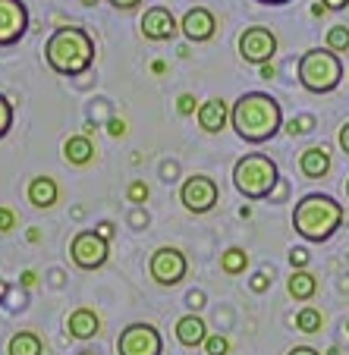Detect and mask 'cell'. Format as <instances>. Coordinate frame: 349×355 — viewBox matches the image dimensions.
I'll return each instance as SVG.
<instances>
[{"label": "cell", "instance_id": "cell-1", "mask_svg": "<svg viewBox=\"0 0 349 355\" xmlns=\"http://www.w3.org/2000/svg\"><path fill=\"white\" fill-rule=\"evenodd\" d=\"M230 126L236 129L242 141L248 145H262L271 141L283 129V110L274 94L268 92H246L236 98L230 107Z\"/></svg>", "mask_w": 349, "mask_h": 355}, {"label": "cell", "instance_id": "cell-2", "mask_svg": "<svg viewBox=\"0 0 349 355\" xmlns=\"http://www.w3.org/2000/svg\"><path fill=\"white\" fill-rule=\"evenodd\" d=\"M44 60L57 76H76L88 73L94 63V38L82 26H60L44 41Z\"/></svg>", "mask_w": 349, "mask_h": 355}, {"label": "cell", "instance_id": "cell-3", "mask_svg": "<svg viewBox=\"0 0 349 355\" xmlns=\"http://www.w3.org/2000/svg\"><path fill=\"white\" fill-rule=\"evenodd\" d=\"M346 220V211L334 195L309 192L296 201L293 211V230L309 242H327Z\"/></svg>", "mask_w": 349, "mask_h": 355}, {"label": "cell", "instance_id": "cell-4", "mask_svg": "<svg viewBox=\"0 0 349 355\" xmlns=\"http://www.w3.org/2000/svg\"><path fill=\"white\" fill-rule=\"evenodd\" d=\"M299 82H303L305 92L312 94H330L337 92V85L343 82V63L340 54H334L330 47H312L299 57Z\"/></svg>", "mask_w": 349, "mask_h": 355}, {"label": "cell", "instance_id": "cell-5", "mask_svg": "<svg viewBox=\"0 0 349 355\" xmlns=\"http://www.w3.org/2000/svg\"><path fill=\"white\" fill-rule=\"evenodd\" d=\"M280 182V170L268 155H242L233 164V186L239 195H246L248 201H262L274 192V186Z\"/></svg>", "mask_w": 349, "mask_h": 355}, {"label": "cell", "instance_id": "cell-6", "mask_svg": "<svg viewBox=\"0 0 349 355\" xmlns=\"http://www.w3.org/2000/svg\"><path fill=\"white\" fill-rule=\"evenodd\" d=\"M69 258L79 270H98L110 258V239H104L98 230H79L69 242Z\"/></svg>", "mask_w": 349, "mask_h": 355}, {"label": "cell", "instance_id": "cell-7", "mask_svg": "<svg viewBox=\"0 0 349 355\" xmlns=\"http://www.w3.org/2000/svg\"><path fill=\"white\" fill-rule=\"evenodd\" d=\"M117 352L120 355H161L164 340L155 324L135 321L120 330V336H117Z\"/></svg>", "mask_w": 349, "mask_h": 355}, {"label": "cell", "instance_id": "cell-8", "mask_svg": "<svg viewBox=\"0 0 349 355\" xmlns=\"http://www.w3.org/2000/svg\"><path fill=\"white\" fill-rule=\"evenodd\" d=\"M217 198H221V189H217V182L211 180V176H205V173L186 176L182 186H180L182 208L192 211V214H208V211H214Z\"/></svg>", "mask_w": 349, "mask_h": 355}, {"label": "cell", "instance_id": "cell-9", "mask_svg": "<svg viewBox=\"0 0 349 355\" xmlns=\"http://www.w3.org/2000/svg\"><path fill=\"white\" fill-rule=\"evenodd\" d=\"M186 270H189V261L176 245H161L155 255L148 258V274H151V280L158 286H176V283H182Z\"/></svg>", "mask_w": 349, "mask_h": 355}, {"label": "cell", "instance_id": "cell-10", "mask_svg": "<svg viewBox=\"0 0 349 355\" xmlns=\"http://www.w3.org/2000/svg\"><path fill=\"white\" fill-rule=\"evenodd\" d=\"M277 54V35L264 26H252L239 35V57L252 67H262V63H271Z\"/></svg>", "mask_w": 349, "mask_h": 355}, {"label": "cell", "instance_id": "cell-11", "mask_svg": "<svg viewBox=\"0 0 349 355\" xmlns=\"http://www.w3.org/2000/svg\"><path fill=\"white\" fill-rule=\"evenodd\" d=\"M28 32V7L22 0H0V47H13Z\"/></svg>", "mask_w": 349, "mask_h": 355}, {"label": "cell", "instance_id": "cell-12", "mask_svg": "<svg viewBox=\"0 0 349 355\" xmlns=\"http://www.w3.org/2000/svg\"><path fill=\"white\" fill-rule=\"evenodd\" d=\"M142 35L148 41H170L180 35V22L167 7H148L142 16Z\"/></svg>", "mask_w": 349, "mask_h": 355}, {"label": "cell", "instance_id": "cell-13", "mask_svg": "<svg viewBox=\"0 0 349 355\" xmlns=\"http://www.w3.org/2000/svg\"><path fill=\"white\" fill-rule=\"evenodd\" d=\"M180 32L186 35L189 41H195V44H205V41L214 38L217 19H214V13H211L208 7H192V10H189V13L180 19Z\"/></svg>", "mask_w": 349, "mask_h": 355}, {"label": "cell", "instance_id": "cell-14", "mask_svg": "<svg viewBox=\"0 0 349 355\" xmlns=\"http://www.w3.org/2000/svg\"><path fill=\"white\" fill-rule=\"evenodd\" d=\"M227 123H230V107H227V101L223 98H211L198 107V126H202L205 132L217 135Z\"/></svg>", "mask_w": 349, "mask_h": 355}, {"label": "cell", "instance_id": "cell-15", "mask_svg": "<svg viewBox=\"0 0 349 355\" xmlns=\"http://www.w3.org/2000/svg\"><path fill=\"white\" fill-rule=\"evenodd\" d=\"M299 170L309 180H324L330 173V151L324 145H312L299 155Z\"/></svg>", "mask_w": 349, "mask_h": 355}, {"label": "cell", "instance_id": "cell-16", "mask_svg": "<svg viewBox=\"0 0 349 355\" xmlns=\"http://www.w3.org/2000/svg\"><path fill=\"white\" fill-rule=\"evenodd\" d=\"M176 340L186 349L202 346V343L208 340V327H205V321L198 318V311H189V315H182L180 321H176Z\"/></svg>", "mask_w": 349, "mask_h": 355}, {"label": "cell", "instance_id": "cell-17", "mask_svg": "<svg viewBox=\"0 0 349 355\" xmlns=\"http://www.w3.org/2000/svg\"><path fill=\"white\" fill-rule=\"evenodd\" d=\"M28 201H32L38 211H47V208H54L57 198H60V186H57L51 176H35L32 182H28Z\"/></svg>", "mask_w": 349, "mask_h": 355}, {"label": "cell", "instance_id": "cell-18", "mask_svg": "<svg viewBox=\"0 0 349 355\" xmlns=\"http://www.w3.org/2000/svg\"><path fill=\"white\" fill-rule=\"evenodd\" d=\"M67 330L76 340H92V336L101 334V318L94 315L92 309H76L67 321Z\"/></svg>", "mask_w": 349, "mask_h": 355}, {"label": "cell", "instance_id": "cell-19", "mask_svg": "<svg viewBox=\"0 0 349 355\" xmlns=\"http://www.w3.org/2000/svg\"><path fill=\"white\" fill-rule=\"evenodd\" d=\"M63 157H67V164H73V167H88V164L94 161V141L88 139V135H69V139L63 141Z\"/></svg>", "mask_w": 349, "mask_h": 355}, {"label": "cell", "instance_id": "cell-20", "mask_svg": "<svg viewBox=\"0 0 349 355\" xmlns=\"http://www.w3.org/2000/svg\"><path fill=\"white\" fill-rule=\"evenodd\" d=\"M287 293L293 295L296 302H309L312 295L318 293V277L312 274V270H305V268H296L293 274H289V280H287Z\"/></svg>", "mask_w": 349, "mask_h": 355}, {"label": "cell", "instance_id": "cell-21", "mask_svg": "<svg viewBox=\"0 0 349 355\" xmlns=\"http://www.w3.org/2000/svg\"><path fill=\"white\" fill-rule=\"evenodd\" d=\"M10 355H44V343L35 330H19V334L10 336V346H7Z\"/></svg>", "mask_w": 349, "mask_h": 355}, {"label": "cell", "instance_id": "cell-22", "mask_svg": "<svg viewBox=\"0 0 349 355\" xmlns=\"http://www.w3.org/2000/svg\"><path fill=\"white\" fill-rule=\"evenodd\" d=\"M248 268V255L242 252V248H227L221 255V270L223 274H230V277H236V274H242V270Z\"/></svg>", "mask_w": 349, "mask_h": 355}, {"label": "cell", "instance_id": "cell-23", "mask_svg": "<svg viewBox=\"0 0 349 355\" xmlns=\"http://www.w3.org/2000/svg\"><path fill=\"white\" fill-rule=\"evenodd\" d=\"M321 324H324L321 311L312 309V305H305V309L296 315V327L303 330V334H318V330H321Z\"/></svg>", "mask_w": 349, "mask_h": 355}, {"label": "cell", "instance_id": "cell-24", "mask_svg": "<svg viewBox=\"0 0 349 355\" xmlns=\"http://www.w3.org/2000/svg\"><path fill=\"white\" fill-rule=\"evenodd\" d=\"M324 47H330L334 54H346V51H349V26L327 28V44H324Z\"/></svg>", "mask_w": 349, "mask_h": 355}, {"label": "cell", "instance_id": "cell-25", "mask_svg": "<svg viewBox=\"0 0 349 355\" xmlns=\"http://www.w3.org/2000/svg\"><path fill=\"white\" fill-rule=\"evenodd\" d=\"M13 129V104H10V98H3L0 94V139Z\"/></svg>", "mask_w": 349, "mask_h": 355}, {"label": "cell", "instance_id": "cell-26", "mask_svg": "<svg viewBox=\"0 0 349 355\" xmlns=\"http://www.w3.org/2000/svg\"><path fill=\"white\" fill-rule=\"evenodd\" d=\"M205 349H208V355H227L230 343H227V336H208V340H205Z\"/></svg>", "mask_w": 349, "mask_h": 355}, {"label": "cell", "instance_id": "cell-27", "mask_svg": "<svg viewBox=\"0 0 349 355\" xmlns=\"http://www.w3.org/2000/svg\"><path fill=\"white\" fill-rule=\"evenodd\" d=\"M126 195H129V201H133V205H145V201H148V186L142 180H135L133 186H129Z\"/></svg>", "mask_w": 349, "mask_h": 355}, {"label": "cell", "instance_id": "cell-28", "mask_svg": "<svg viewBox=\"0 0 349 355\" xmlns=\"http://www.w3.org/2000/svg\"><path fill=\"white\" fill-rule=\"evenodd\" d=\"M16 230V211L13 208H0V233Z\"/></svg>", "mask_w": 349, "mask_h": 355}, {"label": "cell", "instance_id": "cell-29", "mask_svg": "<svg viewBox=\"0 0 349 355\" xmlns=\"http://www.w3.org/2000/svg\"><path fill=\"white\" fill-rule=\"evenodd\" d=\"M287 132L289 135H305V132H312V116H303V120H293L287 126Z\"/></svg>", "mask_w": 349, "mask_h": 355}, {"label": "cell", "instance_id": "cell-30", "mask_svg": "<svg viewBox=\"0 0 349 355\" xmlns=\"http://www.w3.org/2000/svg\"><path fill=\"white\" fill-rule=\"evenodd\" d=\"M195 94H180V101H176V110H180L182 116H189V114H195Z\"/></svg>", "mask_w": 349, "mask_h": 355}, {"label": "cell", "instance_id": "cell-31", "mask_svg": "<svg viewBox=\"0 0 349 355\" xmlns=\"http://www.w3.org/2000/svg\"><path fill=\"white\" fill-rule=\"evenodd\" d=\"M289 264H293V270L305 268V264H309V252H305V248H293V252H289Z\"/></svg>", "mask_w": 349, "mask_h": 355}, {"label": "cell", "instance_id": "cell-32", "mask_svg": "<svg viewBox=\"0 0 349 355\" xmlns=\"http://www.w3.org/2000/svg\"><path fill=\"white\" fill-rule=\"evenodd\" d=\"M337 145L343 148V155H349V120L340 126V135H337Z\"/></svg>", "mask_w": 349, "mask_h": 355}, {"label": "cell", "instance_id": "cell-33", "mask_svg": "<svg viewBox=\"0 0 349 355\" xmlns=\"http://www.w3.org/2000/svg\"><path fill=\"white\" fill-rule=\"evenodd\" d=\"M189 309H192V311H198V309H205V295L202 293H189Z\"/></svg>", "mask_w": 349, "mask_h": 355}, {"label": "cell", "instance_id": "cell-34", "mask_svg": "<svg viewBox=\"0 0 349 355\" xmlns=\"http://www.w3.org/2000/svg\"><path fill=\"white\" fill-rule=\"evenodd\" d=\"M108 3H114L117 10H135L142 0H108Z\"/></svg>", "mask_w": 349, "mask_h": 355}, {"label": "cell", "instance_id": "cell-35", "mask_svg": "<svg viewBox=\"0 0 349 355\" xmlns=\"http://www.w3.org/2000/svg\"><path fill=\"white\" fill-rule=\"evenodd\" d=\"M252 289H255V293H264V289H268V277L255 274V277H252Z\"/></svg>", "mask_w": 349, "mask_h": 355}, {"label": "cell", "instance_id": "cell-36", "mask_svg": "<svg viewBox=\"0 0 349 355\" xmlns=\"http://www.w3.org/2000/svg\"><path fill=\"white\" fill-rule=\"evenodd\" d=\"M110 135H117V139H120V135H126V123H123V120H110Z\"/></svg>", "mask_w": 349, "mask_h": 355}, {"label": "cell", "instance_id": "cell-37", "mask_svg": "<svg viewBox=\"0 0 349 355\" xmlns=\"http://www.w3.org/2000/svg\"><path fill=\"white\" fill-rule=\"evenodd\" d=\"M287 355H321L318 349H312V346H296V349H289Z\"/></svg>", "mask_w": 349, "mask_h": 355}, {"label": "cell", "instance_id": "cell-38", "mask_svg": "<svg viewBox=\"0 0 349 355\" xmlns=\"http://www.w3.org/2000/svg\"><path fill=\"white\" fill-rule=\"evenodd\" d=\"M321 3H324L327 10H346V7H349V0H321Z\"/></svg>", "mask_w": 349, "mask_h": 355}, {"label": "cell", "instance_id": "cell-39", "mask_svg": "<svg viewBox=\"0 0 349 355\" xmlns=\"http://www.w3.org/2000/svg\"><path fill=\"white\" fill-rule=\"evenodd\" d=\"M98 233H101V236H104V239H110V236H114V223H110V220L98 223Z\"/></svg>", "mask_w": 349, "mask_h": 355}, {"label": "cell", "instance_id": "cell-40", "mask_svg": "<svg viewBox=\"0 0 349 355\" xmlns=\"http://www.w3.org/2000/svg\"><path fill=\"white\" fill-rule=\"evenodd\" d=\"M274 63H262V79H274Z\"/></svg>", "mask_w": 349, "mask_h": 355}, {"label": "cell", "instance_id": "cell-41", "mask_svg": "<svg viewBox=\"0 0 349 355\" xmlns=\"http://www.w3.org/2000/svg\"><path fill=\"white\" fill-rule=\"evenodd\" d=\"M35 283H38L35 270H26V274H22V286H35Z\"/></svg>", "mask_w": 349, "mask_h": 355}, {"label": "cell", "instance_id": "cell-42", "mask_svg": "<svg viewBox=\"0 0 349 355\" xmlns=\"http://www.w3.org/2000/svg\"><path fill=\"white\" fill-rule=\"evenodd\" d=\"M255 3H264V7H280V3H289V0H255Z\"/></svg>", "mask_w": 349, "mask_h": 355}, {"label": "cell", "instance_id": "cell-43", "mask_svg": "<svg viewBox=\"0 0 349 355\" xmlns=\"http://www.w3.org/2000/svg\"><path fill=\"white\" fill-rule=\"evenodd\" d=\"M3 295H7V283L0 280V302H3Z\"/></svg>", "mask_w": 349, "mask_h": 355}, {"label": "cell", "instance_id": "cell-44", "mask_svg": "<svg viewBox=\"0 0 349 355\" xmlns=\"http://www.w3.org/2000/svg\"><path fill=\"white\" fill-rule=\"evenodd\" d=\"M82 3H85V7H94V3H98V0H82Z\"/></svg>", "mask_w": 349, "mask_h": 355}, {"label": "cell", "instance_id": "cell-45", "mask_svg": "<svg viewBox=\"0 0 349 355\" xmlns=\"http://www.w3.org/2000/svg\"><path fill=\"white\" fill-rule=\"evenodd\" d=\"M346 198H349V180H346Z\"/></svg>", "mask_w": 349, "mask_h": 355}]
</instances>
